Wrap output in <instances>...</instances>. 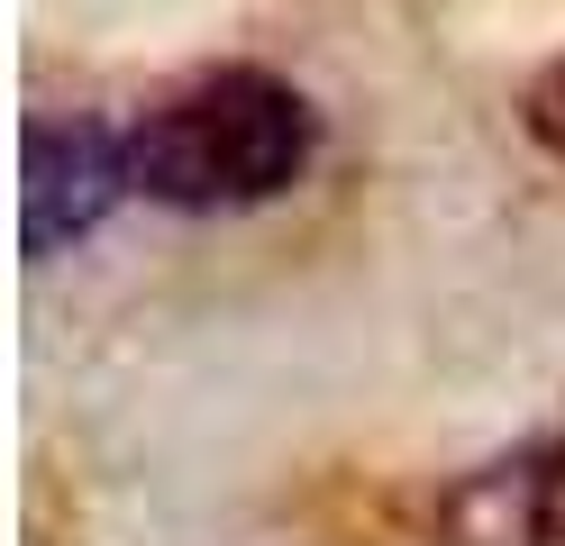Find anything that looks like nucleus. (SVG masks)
<instances>
[{
	"label": "nucleus",
	"mask_w": 565,
	"mask_h": 546,
	"mask_svg": "<svg viewBox=\"0 0 565 546\" xmlns=\"http://www.w3.org/2000/svg\"><path fill=\"white\" fill-rule=\"evenodd\" d=\"M137 182L128 137L100 119H28V164H19V246L28 265L64 255L74 237H92L110 201Z\"/></svg>",
	"instance_id": "nucleus-2"
},
{
	"label": "nucleus",
	"mask_w": 565,
	"mask_h": 546,
	"mask_svg": "<svg viewBox=\"0 0 565 546\" xmlns=\"http://www.w3.org/2000/svg\"><path fill=\"white\" fill-rule=\"evenodd\" d=\"M529 137H539V146H556V156H565V64L547 73L539 92H529Z\"/></svg>",
	"instance_id": "nucleus-4"
},
{
	"label": "nucleus",
	"mask_w": 565,
	"mask_h": 546,
	"mask_svg": "<svg viewBox=\"0 0 565 546\" xmlns=\"http://www.w3.org/2000/svg\"><path fill=\"white\" fill-rule=\"evenodd\" d=\"M520 546H565V447L539 456L529 473V520H520Z\"/></svg>",
	"instance_id": "nucleus-3"
},
{
	"label": "nucleus",
	"mask_w": 565,
	"mask_h": 546,
	"mask_svg": "<svg viewBox=\"0 0 565 546\" xmlns=\"http://www.w3.org/2000/svg\"><path fill=\"white\" fill-rule=\"evenodd\" d=\"M310 100L256 64H220L201 83L164 92L147 119L128 128L137 192L164 210H256L292 192L310 164Z\"/></svg>",
	"instance_id": "nucleus-1"
}]
</instances>
